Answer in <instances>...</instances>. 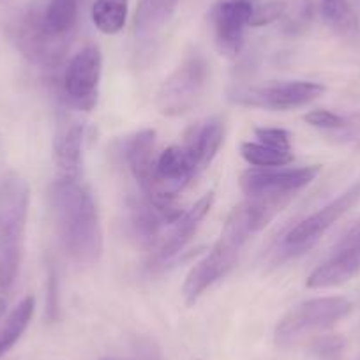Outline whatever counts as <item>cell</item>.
Segmentation results:
<instances>
[{"mask_svg": "<svg viewBox=\"0 0 360 360\" xmlns=\"http://www.w3.org/2000/svg\"><path fill=\"white\" fill-rule=\"evenodd\" d=\"M321 15H323L325 23L338 36L346 37V39H355L359 36V16L349 0H323Z\"/></svg>", "mask_w": 360, "mask_h": 360, "instance_id": "cell-17", "label": "cell"}, {"mask_svg": "<svg viewBox=\"0 0 360 360\" xmlns=\"http://www.w3.org/2000/svg\"><path fill=\"white\" fill-rule=\"evenodd\" d=\"M176 4L179 0H141L134 18L136 39L141 43L154 39L172 18Z\"/></svg>", "mask_w": 360, "mask_h": 360, "instance_id": "cell-16", "label": "cell"}, {"mask_svg": "<svg viewBox=\"0 0 360 360\" xmlns=\"http://www.w3.org/2000/svg\"><path fill=\"white\" fill-rule=\"evenodd\" d=\"M304 120L309 126L327 131L342 129L346 126V120L341 115H338V113L330 112V110H313V112L304 115Z\"/></svg>", "mask_w": 360, "mask_h": 360, "instance_id": "cell-23", "label": "cell"}, {"mask_svg": "<svg viewBox=\"0 0 360 360\" xmlns=\"http://www.w3.org/2000/svg\"><path fill=\"white\" fill-rule=\"evenodd\" d=\"M79 0H48L43 9H36L41 30L55 43L69 48L79 15Z\"/></svg>", "mask_w": 360, "mask_h": 360, "instance_id": "cell-14", "label": "cell"}, {"mask_svg": "<svg viewBox=\"0 0 360 360\" xmlns=\"http://www.w3.org/2000/svg\"><path fill=\"white\" fill-rule=\"evenodd\" d=\"M360 272V249L352 245L335 244L330 256L318 265L307 278L306 285L311 290L335 288L352 281Z\"/></svg>", "mask_w": 360, "mask_h": 360, "instance_id": "cell-13", "label": "cell"}, {"mask_svg": "<svg viewBox=\"0 0 360 360\" xmlns=\"http://www.w3.org/2000/svg\"><path fill=\"white\" fill-rule=\"evenodd\" d=\"M292 200L293 196H255L233 207L216 244L189 270L182 286L186 304L193 306L210 286L226 278L252 235L262 231Z\"/></svg>", "mask_w": 360, "mask_h": 360, "instance_id": "cell-1", "label": "cell"}, {"mask_svg": "<svg viewBox=\"0 0 360 360\" xmlns=\"http://www.w3.org/2000/svg\"><path fill=\"white\" fill-rule=\"evenodd\" d=\"M4 311H6V300L0 299V316L4 314Z\"/></svg>", "mask_w": 360, "mask_h": 360, "instance_id": "cell-26", "label": "cell"}, {"mask_svg": "<svg viewBox=\"0 0 360 360\" xmlns=\"http://www.w3.org/2000/svg\"><path fill=\"white\" fill-rule=\"evenodd\" d=\"M210 79V64L198 50L186 53L179 65L161 83L155 96L159 113L180 117L191 112L205 94Z\"/></svg>", "mask_w": 360, "mask_h": 360, "instance_id": "cell-5", "label": "cell"}, {"mask_svg": "<svg viewBox=\"0 0 360 360\" xmlns=\"http://www.w3.org/2000/svg\"><path fill=\"white\" fill-rule=\"evenodd\" d=\"M214 191L203 195L198 202L193 207H189L188 210L180 214L172 224L165 230V233L161 235L158 244L148 251V259H147V269L148 272H161L165 270L180 252L184 251L186 245L191 242V238L195 237V233L198 231L200 224L205 219L207 214L210 212L214 205Z\"/></svg>", "mask_w": 360, "mask_h": 360, "instance_id": "cell-9", "label": "cell"}, {"mask_svg": "<svg viewBox=\"0 0 360 360\" xmlns=\"http://www.w3.org/2000/svg\"><path fill=\"white\" fill-rule=\"evenodd\" d=\"M240 155L256 168H279L293 162V152L283 148L269 147L259 141H244L240 145Z\"/></svg>", "mask_w": 360, "mask_h": 360, "instance_id": "cell-20", "label": "cell"}, {"mask_svg": "<svg viewBox=\"0 0 360 360\" xmlns=\"http://www.w3.org/2000/svg\"><path fill=\"white\" fill-rule=\"evenodd\" d=\"M321 2H323V0H321Z\"/></svg>", "mask_w": 360, "mask_h": 360, "instance_id": "cell-29", "label": "cell"}, {"mask_svg": "<svg viewBox=\"0 0 360 360\" xmlns=\"http://www.w3.org/2000/svg\"><path fill=\"white\" fill-rule=\"evenodd\" d=\"M83 143H85V126L72 122L62 126L53 140V155L58 176L79 179L83 162Z\"/></svg>", "mask_w": 360, "mask_h": 360, "instance_id": "cell-15", "label": "cell"}, {"mask_svg": "<svg viewBox=\"0 0 360 360\" xmlns=\"http://www.w3.org/2000/svg\"><path fill=\"white\" fill-rule=\"evenodd\" d=\"M325 86L316 82H276L265 85H235L228 90V99L238 106L288 112L316 101Z\"/></svg>", "mask_w": 360, "mask_h": 360, "instance_id": "cell-7", "label": "cell"}, {"mask_svg": "<svg viewBox=\"0 0 360 360\" xmlns=\"http://www.w3.org/2000/svg\"><path fill=\"white\" fill-rule=\"evenodd\" d=\"M286 4L283 0H252L251 27H263L285 18Z\"/></svg>", "mask_w": 360, "mask_h": 360, "instance_id": "cell-21", "label": "cell"}, {"mask_svg": "<svg viewBox=\"0 0 360 360\" xmlns=\"http://www.w3.org/2000/svg\"><path fill=\"white\" fill-rule=\"evenodd\" d=\"M311 349L318 360H341L345 352V339L341 335H323L313 342Z\"/></svg>", "mask_w": 360, "mask_h": 360, "instance_id": "cell-22", "label": "cell"}, {"mask_svg": "<svg viewBox=\"0 0 360 360\" xmlns=\"http://www.w3.org/2000/svg\"><path fill=\"white\" fill-rule=\"evenodd\" d=\"M155 131L141 129L127 138L124 143V159L131 175L136 180L141 196L155 202Z\"/></svg>", "mask_w": 360, "mask_h": 360, "instance_id": "cell-12", "label": "cell"}, {"mask_svg": "<svg viewBox=\"0 0 360 360\" xmlns=\"http://www.w3.org/2000/svg\"><path fill=\"white\" fill-rule=\"evenodd\" d=\"M127 11H129V0H94L90 15L99 32L113 36L126 25Z\"/></svg>", "mask_w": 360, "mask_h": 360, "instance_id": "cell-19", "label": "cell"}, {"mask_svg": "<svg viewBox=\"0 0 360 360\" xmlns=\"http://www.w3.org/2000/svg\"><path fill=\"white\" fill-rule=\"evenodd\" d=\"M209 18L217 50L226 57H237L244 48L245 29L251 27L252 0H217Z\"/></svg>", "mask_w": 360, "mask_h": 360, "instance_id": "cell-11", "label": "cell"}, {"mask_svg": "<svg viewBox=\"0 0 360 360\" xmlns=\"http://www.w3.org/2000/svg\"><path fill=\"white\" fill-rule=\"evenodd\" d=\"M360 203V182L346 189L342 195L332 200L320 210L307 216L306 219L299 221L293 228L286 231L285 237L278 242L276 249L272 251V258L276 263H283L286 259L299 258L314 248L321 240L325 233L338 223L346 212Z\"/></svg>", "mask_w": 360, "mask_h": 360, "instance_id": "cell-6", "label": "cell"}, {"mask_svg": "<svg viewBox=\"0 0 360 360\" xmlns=\"http://www.w3.org/2000/svg\"><path fill=\"white\" fill-rule=\"evenodd\" d=\"M103 76V55L94 44L82 48L65 65L60 94L65 105L79 112H90L98 105Z\"/></svg>", "mask_w": 360, "mask_h": 360, "instance_id": "cell-8", "label": "cell"}, {"mask_svg": "<svg viewBox=\"0 0 360 360\" xmlns=\"http://www.w3.org/2000/svg\"><path fill=\"white\" fill-rule=\"evenodd\" d=\"M352 307L346 297H316L304 300L278 321L274 330L276 345L285 349L299 346L318 332L328 330L338 321L345 320L352 313Z\"/></svg>", "mask_w": 360, "mask_h": 360, "instance_id": "cell-4", "label": "cell"}, {"mask_svg": "<svg viewBox=\"0 0 360 360\" xmlns=\"http://www.w3.org/2000/svg\"><path fill=\"white\" fill-rule=\"evenodd\" d=\"M50 200L58 237L69 258L78 265L98 263L103 255V226L89 186L82 176H57Z\"/></svg>", "mask_w": 360, "mask_h": 360, "instance_id": "cell-2", "label": "cell"}, {"mask_svg": "<svg viewBox=\"0 0 360 360\" xmlns=\"http://www.w3.org/2000/svg\"><path fill=\"white\" fill-rule=\"evenodd\" d=\"M321 172L320 165L300 168H252L240 175V189L248 198L255 196H293L313 182Z\"/></svg>", "mask_w": 360, "mask_h": 360, "instance_id": "cell-10", "label": "cell"}, {"mask_svg": "<svg viewBox=\"0 0 360 360\" xmlns=\"http://www.w3.org/2000/svg\"><path fill=\"white\" fill-rule=\"evenodd\" d=\"M79 2H82V4H83V2H86V0H79Z\"/></svg>", "mask_w": 360, "mask_h": 360, "instance_id": "cell-27", "label": "cell"}, {"mask_svg": "<svg viewBox=\"0 0 360 360\" xmlns=\"http://www.w3.org/2000/svg\"><path fill=\"white\" fill-rule=\"evenodd\" d=\"M34 309H36L34 295H27L25 299L20 300L18 306L13 307L9 316L6 318L4 325L0 327V356L6 355L20 341V338L32 320Z\"/></svg>", "mask_w": 360, "mask_h": 360, "instance_id": "cell-18", "label": "cell"}, {"mask_svg": "<svg viewBox=\"0 0 360 360\" xmlns=\"http://www.w3.org/2000/svg\"><path fill=\"white\" fill-rule=\"evenodd\" d=\"M134 355L136 360H161V353L148 339H138L134 342Z\"/></svg>", "mask_w": 360, "mask_h": 360, "instance_id": "cell-25", "label": "cell"}, {"mask_svg": "<svg viewBox=\"0 0 360 360\" xmlns=\"http://www.w3.org/2000/svg\"><path fill=\"white\" fill-rule=\"evenodd\" d=\"M359 4H360V0H359Z\"/></svg>", "mask_w": 360, "mask_h": 360, "instance_id": "cell-28", "label": "cell"}, {"mask_svg": "<svg viewBox=\"0 0 360 360\" xmlns=\"http://www.w3.org/2000/svg\"><path fill=\"white\" fill-rule=\"evenodd\" d=\"M255 136L258 138L256 141L269 145V147L283 148V150H292L290 133L286 129H283V127H256Z\"/></svg>", "mask_w": 360, "mask_h": 360, "instance_id": "cell-24", "label": "cell"}, {"mask_svg": "<svg viewBox=\"0 0 360 360\" xmlns=\"http://www.w3.org/2000/svg\"><path fill=\"white\" fill-rule=\"evenodd\" d=\"M30 186L23 176L9 173L0 184V292L15 286L23 259Z\"/></svg>", "mask_w": 360, "mask_h": 360, "instance_id": "cell-3", "label": "cell"}]
</instances>
